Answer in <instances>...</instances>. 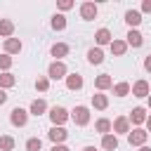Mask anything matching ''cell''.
<instances>
[{
	"instance_id": "17",
	"label": "cell",
	"mask_w": 151,
	"mask_h": 151,
	"mask_svg": "<svg viewBox=\"0 0 151 151\" xmlns=\"http://www.w3.org/2000/svg\"><path fill=\"white\" fill-rule=\"evenodd\" d=\"M45 111H47V101L45 99H33L31 101V113L33 116H42Z\"/></svg>"
},
{
	"instance_id": "15",
	"label": "cell",
	"mask_w": 151,
	"mask_h": 151,
	"mask_svg": "<svg viewBox=\"0 0 151 151\" xmlns=\"http://www.w3.org/2000/svg\"><path fill=\"white\" fill-rule=\"evenodd\" d=\"M66 87H68V90H80V87H83V76H78V73L66 76Z\"/></svg>"
},
{
	"instance_id": "18",
	"label": "cell",
	"mask_w": 151,
	"mask_h": 151,
	"mask_svg": "<svg viewBox=\"0 0 151 151\" xmlns=\"http://www.w3.org/2000/svg\"><path fill=\"white\" fill-rule=\"evenodd\" d=\"M12 33H14V24L9 19H0V35L7 40V38H12Z\"/></svg>"
},
{
	"instance_id": "25",
	"label": "cell",
	"mask_w": 151,
	"mask_h": 151,
	"mask_svg": "<svg viewBox=\"0 0 151 151\" xmlns=\"http://www.w3.org/2000/svg\"><path fill=\"white\" fill-rule=\"evenodd\" d=\"M50 24H52L54 31H64V28H66V17H64V14H54Z\"/></svg>"
},
{
	"instance_id": "4",
	"label": "cell",
	"mask_w": 151,
	"mask_h": 151,
	"mask_svg": "<svg viewBox=\"0 0 151 151\" xmlns=\"http://www.w3.org/2000/svg\"><path fill=\"white\" fill-rule=\"evenodd\" d=\"M9 120H12V125L14 127H24L26 123H28V113L24 111V109H12V113H9Z\"/></svg>"
},
{
	"instance_id": "14",
	"label": "cell",
	"mask_w": 151,
	"mask_h": 151,
	"mask_svg": "<svg viewBox=\"0 0 151 151\" xmlns=\"http://www.w3.org/2000/svg\"><path fill=\"white\" fill-rule=\"evenodd\" d=\"M94 40H97V45H111V31L109 28H99L94 33Z\"/></svg>"
},
{
	"instance_id": "21",
	"label": "cell",
	"mask_w": 151,
	"mask_h": 151,
	"mask_svg": "<svg viewBox=\"0 0 151 151\" xmlns=\"http://www.w3.org/2000/svg\"><path fill=\"white\" fill-rule=\"evenodd\" d=\"M87 61H90V64H101V61H104V52H101L99 47H92V50L87 52Z\"/></svg>"
},
{
	"instance_id": "6",
	"label": "cell",
	"mask_w": 151,
	"mask_h": 151,
	"mask_svg": "<svg viewBox=\"0 0 151 151\" xmlns=\"http://www.w3.org/2000/svg\"><path fill=\"white\" fill-rule=\"evenodd\" d=\"M146 137H149V132H144V130H132V132H127V142H130V146H144V142H146Z\"/></svg>"
},
{
	"instance_id": "16",
	"label": "cell",
	"mask_w": 151,
	"mask_h": 151,
	"mask_svg": "<svg viewBox=\"0 0 151 151\" xmlns=\"http://www.w3.org/2000/svg\"><path fill=\"white\" fill-rule=\"evenodd\" d=\"M111 85H113V80H111L109 73H101V76H97V80H94V87H97V90H109Z\"/></svg>"
},
{
	"instance_id": "39",
	"label": "cell",
	"mask_w": 151,
	"mask_h": 151,
	"mask_svg": "<svg viewBox=\"0 0 151 151\" xmlns=\"http://www.w3.org/2000/svg\"><path fill=\"white\" fill-rule=\"evenodd\" d=\"M139 151H151V149L149 146H139Z\"/></svg>"
},
{
	"instance_id": "38",
	"label": "cell",
	"mask_w": 151,
	"mask_h": 151,
	"mask_svg": "<svg viewBox=\"0 0 151 151\" xmlns=\"http://www.w3.org/2000/svg\"><path fill=\"white\" fill-rule=\"evenodd\" d=\"M83 151H97V149H94V146H85Z\"/></svg>"
},
{
	"instance_id": "11",
	"label": "cell",
	"mask_w": 151,
	"mask_h": 151,
	"mask_svg": "<svg viewBox=\"0 0 151 151\" xmlns=\"http://www.w3.org/2000/svg\"><path fill=\"white\" fill-rule=\"evenodd\" d=\"M127 120H132L134 125H142V123H146V111L142 106H137V109H132V113H130Z\"/></svg>"
},
{
	"instance_id": "7",
	"label": "cell",
	"mask_w": 151,
	"mask_h": 151,
	"mask_svg": "<svg viewBox=\"0 0 151 151\" xmlns=\"http://www.w3.org/2000/svg\"><path fill=\"white\" fill-rule=\"evenodd\" d=\"M130 90H132V94H134V97H139V99L151 94V87H149V83H146V80H137Z\"/></svg>"
},
{
	"instance_id": "8",
	"label": "cell",
	"mask_w": 151,
	"mask_h": 151,
	"mask_svg": "<svg viewBox=\"0 0 151 151\" xmlns=\"http://www.w3.org/2000/svg\"><path fill=\"white\" fill-rule=\"evenodd\" d=\"M97 12H99V9H97V5H94V2H83V5H80V17H83L85 21L94 19V17H97Z\"/></svg>"
},
{
	"instance_id": "22",
	"label": "cell",
	"mask_w": 151,
	"mask_h": 151,
	"mask_svg": "<svg viewBox=\"0 0 151 151\" xmlns=\"http://www.w3.org/2000/svg\"><path fill=\"white\" fill-rule=\"evenodd\" d=\"M125 50H127V42H123V40H111V52H113L116 57H123Z\"/></svg>"
},
{
	"instance_id": "37",
	"label": "cell",
	"mask_w": 151,
	"mask_h": 151,
	"mask_svg": "<svg viewBox=\"0 0 151 151\" xmlns=\"http://www.w3.org/2000/svg\"><path fill=\"white\" fill-rule=\"evenodd\" d=\"M146 127H149V132H151V116H146Z\"/></svg>"
},
{
	"instance_id": "23",
	"label": "cell",
	"mask_w": 151,
	"mask_h": 151,
	"mask_svg": "<svg viewBox=\"0 0 151 151\" xmlns=\"http://www.w3.org/2000/svg\"><path fill=\"white\" fill-rule=\"evenodd\" d=\"M92 106H94V109H99V111H104V109L109 106L106 94H92Z\"/></svg>"
},
{
	"instance_id": "35",
	"label": "cell",
	"mask_w": 151,
	"mask_h": 151,
	"mask_svg": "<svg viewBox=\"0 0 151 151\" xmlns=\"http://www.w3.org/2000/svg\"><path fill=\"white\" fill-rule=\"evenodd\" d=\"M52 151H68V149H66L64 144H54V146H52Z\"/></svg>"
},
{
	"instance_id": "1",
	"label": "cell",
	"mask_w": 151,
	"mask_h": 151,
	"mask_svg": "<svg viewBox=\"0 0 151 151\" xmlns=\"http://www.w3.org/2000/svg\"><path fill=\"white\" fill-rule=\"evenodd\" d=\"M50 120H52L57 127H61V125L68 120V111H66L64 106H52V109H50Z\"/></svg>"
},
{
	"instance_id": "31",
	"label": "cell",
	"mask_w": 151,
	"mask_h": 151,
	"mask_svg": "<svg viewBox=\"0 0 151 151\" xmlns=\"http://www.w3.org/2000/svg\"><path fill=\"white\" fill-rule=\"evenodd\" d=\"M9 66H12V57H9V54H2V57H0V68L7 73V68H9Z\"/></svg>"
},
{
	"instance_id": "20",
	"label": "cell",
	"mask_w": 151,
	"mask_h": 151,
	"mask_svg": "<svg viewBox=\"0 0 151 151\" xmlns=\"http://www.w3.org/2000/svg\"><path fill=\"white\" fill-rule=\"evenodd\" d=\"M66 54H68V45L66 42L52 45V57H57V61H61V57H66Z\"/></svg>"
},
{
	"instance_id": "26",
	"label": "cell",
	"mask_w": 151,
	"mask_h": 151,
	"mask_svg": "<svg viewBox=\"0 0 151 151\" xmlns=\"http://www.w3.org/2000/svg\"><path fill=\"white\" fill-rule=\"evenodd\" d=\"M94 127H97V132H101V137H104V134L111 132V120H109V118H99Z\"/></svg>"
},
{
	"instance_id": "19",
	"label": "cell",
	"mask_w": 151,
	"mask_h": 151,
	"mask_svg": "<svg viewBox=\"0 0 151 151\" xmlns=\"http://www.w3.org/2000/svg\"><path fill=\"white\" fill-rule=\"evenodd\" d=\"M142 42H144L142 33L134 31V28H130V33H127V45H132V47H142Z\"/></svg>"
},
{
	"instance_id": "28",
	"label": "cell",
	"mask_w": 151,
	"mask_h": 151,
	"mask_svg": "<svg viewBox=\"0 0 151 151\" xmlns=\"http://www.w3.org/2000/svg\"><path fill=\"white\" fill-rule=\"evenodd\" d=\"M42 149V142L38 139V137H31L28 142H26V151H40Z\"/></svg>"
},
{
	"instance_id": "10",
	"label": "cell",
	"mask_w": 151,
	"mask_h": 151,
	"mask_svg": "<svg viewBox=\"0 0 151 151\" xmlns=\"http://www.w3.org/2000/svg\"><path fill=\"white\" fill-rule=\"evenodd\" d=\"M19 52H21V40L7 38L5 40V54H19Z\"/></svg>"
},
{
	"instance_id": "12",
	"label": "cell",
	"mask_w": 151,
	"mask_h": 151,
	"mask_svg": "<svg viewBox=\"0 0 151 151\" xmlns=\"http://www.w3.org/2000/svg\"><path fill=\"white\" fill-rule=\"evenodd\" d=\"M101 146H104L106 151H116V149H118V137L111 134V132L104 134V137H101Z\"/></svg>"
},
{
	"instance_id": "9",
	"label": "cell",
	"mask_w": 151,
	"mask_h": 151,
	"mask_svg": "<svg viewBox=\"0 0 151 151\" xmlns=\"http://www.w3.org/2000/svg\"><path fill=\"white\" fill-rule=\"evenodd\" d=\"M47 137H50V139H52L54 144H61V142H64V139L68 137V132H66L64 127H57V125H54V127H52V130L47 132Z\"/></svg>"
},
{
	"instance_id": "36",
	"label": "cell",
	"mask_w": 151,
	"mask_h": 151,
	"mask_svg": "<svg viewBox=\"0 0 151 151\" xmlns=\"http://www.w3.org/2000/svg\"><path fill=\"white\" fill-rule=\"evenodd\" d=\"M7 101V94H5V90H0V106Z\"/></svg>"
},
{
	"instance_id": "27",
	"label": "cell",
	"mask_w": 151,
	"mask_h": 151,
	"mask_svg": "<svg viewBox=\"0 0 151 151\" xmlns=\"http://www.w3.org/2000/svg\"><path fill=\"white\" fill-rule=\"evenodd\" d=\"M12 149H14V139H12L9 134L0 137V151H12Z\"/></svg>"
},
{
	"instance_id": "40",
	"label": "cell",
	"mask_w": 151,
	"mask_h": 151,
	"mask_svg": "<svg viewBox=\"0 0 151 151\" xmlns=\"http://www.w3.org/2000/svg\"><path fill=\"white\" fill-rule=\"evenodd\" d=\"M149 106H151V94H149Z\"/></svg>"
},
{
	"instance_id": "30",
	"label": "cell",
	"mask_w": 151,
	"mask_h": 151,
	"mask_svg": "<svg viewBox=\"0 0 151 151\" xmlns=\"http://www.w3.org/2000/svg\"><path fill=\"white\" fill-rule=\"evenodd\" d=\"M113 92H116L118 97H125V94H130V85H127V83H118V85L113 87Z\"/></svg>"
},
{
	"instance_id": "34",
	"label": "cell",
	"mask_w": 151,
	"mask_h": 151,
	"mask_svg": "<svg viewBox=\"0 0 151 151\" xmlns=\"http://www.w3.org/2000/svg\"><path fill=\"white\" fill-rule=\"evenodd\" d=\"M144 68H146V71H149V73H151V54H149V57H146V59H144Z\"/></svg>"
},
{
	"instance_id": "33",
	"label": "cell",
	"mask_w": 151,
	"mask_h": 151,
	"mask_svg": "<svg viewBox=\"0 0 151 151\" xmlns=\"http://www.w3.org/2000/svg\"><path fill=\"white\" fill-rule=\"evenodd\" d=\"M142 12H151V0H144L142 2Z\"/></svg>"
},
{
	"instance_id": "29",
	"label": "cell",
	"mask_w": 151,
	"mask_h": 151,
	"mask_svg": "<svg viewBox=\"0 0 151 151\" xmlns=\"http://www.w3.org/2000/svg\"><path fill=\"white\" fill-rule=\"evenodd\" d=\"M35 90H40V92H47V90H50V80H47L45 76H38V80H35Z\"/></svg>"
},
{
	"instance_id": "5",
	"label": "cell",
	"mask_w": 151,
	"mask_h": 151,
	"mask_svg": "<svg viewBox=\"0 0 151 151\" xmlns=\"http://www.w3.org/2000/svg\"><path fill=\"white\" fill-rule=\"evenodd\" d=\"M111 130H113V134H125V132H130V120H127V116H118V118L111 123Z\"/></svg>"
},
{
	"instance_id": "24",
	"label": "cell",
	"mask_w": 151,
	"mask_h": 151,
	"mask_svg": "<svg viewBox=\"0 0 151 151\" xmlns=\"http://www.w3.org/2000/svg\"><path fill=\"white\" fill-rule=\"evenodd\" d=\"M17 83V78L7 71V73H0V90H7V87H12Z\"/></svg>"
},
{
	"instance_id": "32",
	"label": "cell",
	"mask_w": 151,
	"mask_h": 151,
	"mask_svg": "<svg viewBox=\"0 0 151 151\" xmlns=\"http://www.w3.org/2000/svg\"><path fill=\"white\" fill-rule=\"evenodd\" d=\"M57 7H59L61 12H66V9H71V7H73V2H71V0H59V5H57Z\"/></svg>"
},
{
	"instance_id": "3",
	"label": "cell",
	"mask_w": 151,
	"mask_h": 151,
	"mask_svg": "<svg viewBox=\"0 0 151 151\" xmlns=\"http://www.w3.org/2000/svg\"><path fill=\"white\" fill-rule=\"evenodd\" d=\"M47 76H50L52 80H61V78H66V64H64V61H52L50 68H47Z\"/></svg>"
},
{
	"instance_id": "2",
	"label": "cell",
	"mask_w": 151,
	"mask_h": 151,
	"mask_svg": "<svg viewBox=\"0 0 151 151\" xmlns=\"http://www.w3.org/2000/svg\"><path fill=\"white\" fill-rule=\"evenodd\" d=\"M71 118H73V123H76V125H80V127H83V125H87V123H90V109H87V106H76V109H73V113H71Z\"/></svg>"
},
{
	"instance_id": "13",
	"label": "cell",
	"mask_w": 151,
	"mask_h": 151,
	"mask_svg": "<svg viewBox=\"0 0 151 151\" xmlns=\"http://www.w3.org/2000/svg\"><path fill=\"white\" fill-rule=\"evenodd\" d=\"M125 21L134 28V26H139L142 24V12H137V9H127L125 12Z\"/></svg>"
}]
</instances>
